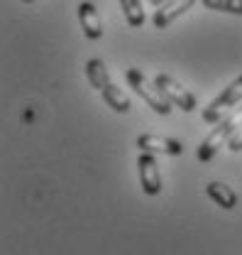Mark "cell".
<instances>
[{"instance_id":"9a60e30c","label":"cell","mask_w":242,"mask_h":255,"mask_svg":"<svg viewBox=\"0 0 242 255\" xmlns=\"http://www.w3.org/2000/svg\"><path fill=\"white\" fill-rule=\"evenodd\" d=\"M25 2H32V0H25Z\"/></svg>"},{"instance_id":"ba28073f","label":"cell","mask_w":242,"mask_h":255,"mask_svg":"<svg viewBox=\"0 0 242 255\" xmlns=\"http://www.w3.org/2000/svg\"><path fill=\"white\" fill-rule=\"evenodd\" d=\"M193 2L196 0H166L164 5H159V10L154 12V17H152V22H154V27H159V30H164V27H169L174 20H179L186 10H191L193 7Z\"/></svg>"},{"instance_id":"277c9868","label":"cell","mask_w":242,"mask_h":255,"mask_svg":"<svg viewBox=\"0 0 242 255\" xmlns=\"http://www.w3.org/2000/svg\"><path fill=\"white\" fill-rule=\"evenodd\" d=\"M240 101H242V76H238L233 84H228V86L223 89V94L218 96L208 108H203V116H201L203 123H208V126L220 123L223 116H225L230 108H235Z\"/></svg>"},{"instance_id":"5bb4252c","label":"cell","mask_w":242,"mask_h":255,"mask_svg":"<svg viewBox=\"0 0 242 255\" xmlns=\"http://www.w3.org/2000/svg\"><path fill=\"white\" fill-rule=\"evenodd\" d=\"M152 5H157V7H159V5H164V2H166V0H150Z\"/></svg>"},{"instance_id":"7c38bea8","label":"cell","mask_w":242,"mask_h":255,"mask_svg":"<svg viewBox=\"0 0 242 255\" xmlns=\"http://www.w3.org/2000/svg\"><path fill=\"white\" fill-rule=\"evenodd\" d=\"M203 7L215 10V12H230V15H242V0H201Z\"/></svg>"},{"instance_id":"30bf717a","label":"cell","mask_w":242,"mask_h":255,"mask_svg":"<svg viewBox=\"0 0 242 255\" xmlns=\"http://www.w3.org/2000/svg\"><path fill=\"white\" fill-rule=\"evenodd\" d=\"M206 194L211 196L218 206H223L225 211H230V209L238 206V194L230 189L228 184H223V182H211V184L206 187Z\"/></svg>"},{"instance_id":"3957f363","label":"cell","mask_w":242,"mask_h":255,"mask_svg":"<svg viewBox=\"0 0 242 255\" xmlns=\"http://www.w3.org/2000/svg\"><path fill=\"white\" fill-rule=\"evenodd\" d=\"M125 79H127L130 89H135V94L142 96V98H145V103L150 106L154 113H159V116H169V113H171V101L161 94L157 86L152 89L142 69H135V66H130V69L125 71Z\"/></svg>"},{"instance_id":"5b68a950","label":"cell","mask_w":242,"mask_h":255,"mask_svg":"<svg viewBox=\"0 0 242 255\" xmlns=\"http://www.w3.org/2000/svg\"><path fill=\"white\" fill-rule=\"evenodd\" d=\"M154 86L166 96L176 108H181L183 113H193V111L198 108L196 96L191 94V91H186L181 84H179L176 79H171L169 74H157V76H154Z\"/></svg>"},{"instance_id":"4fadbf2b","label":"cell","mask_w":242,"mask_h":255,"mask_svg":"<svg viewBox=\"0 0 242 255\" xmlns=\"http://www.w3.org/2000/svg\"><path fill=\"white\" fill-rule=\"evenodd\" d=\"M228 147H230L233 152H242V128L230 137V140H228Z\"/></svg>"},{"instance_id":"9c48e42d","label":"cell","mask_w":242,"mask_h":255,"mask_svg":"<svg viewBox=\"0 0 242 255\" xmlns=\"http://www.w3.org/2000/svg\"><path fill=\"white\" fill-rule=\"evenodd\" d=\"M79 22H81V30L88 39H100L103 37V22H100V15L93 7V2H81L79 5Z\"/></svg>"},{"instance_id":"7a4b0ae2","label":"cell","mask_w":242,"mask_h":255,"mask_svg":"<svg viewBox=\"0 0 242 255\" xmlns=\"http://www.w3.org/2000/svg\"><path fill=\"white\" fill-rule=\"evenodd\" d=\"M242 128V108H238L233 116H228L225 121H220L218 128H213L211 132L203 137V142L198 145V159L201 162H211L215 155H218V150L223 147V142H228L238 130Z\"/></svg>"},{"instance_id":"6da1fadb","label":"cell","mask_w":242,"mask_h":255,"mask_svg":"<svg viewBox=\"0 0 242 255\" xmlns=\"http://www.w3.org/2000/svg\"><path fill=\"white\" fill-rule=\"evenodd\" d=\"M86 79H88V84L103 96V101H105L115 113H127V111L132 108L130 98L125 96V91H120V89L115 86V81L110 79L108 66L100 62V59H88V62H86Z\"/></svg>"},{"instance_id":"52a82bcc","label":"cell","mask_w":242,"mask_h":255,"mask_svg":"<svg viewBox=\"0 0 242 255\" xmlns=\"http://www.w3.org/2000/svg\"><path fill=\"white\" fill-rule=\"evenodd\" d=\"M137 147L142 152H164V155H183V145L174 137H161V135H140Z\"/></svg>"},{"instance_id":"8fae6325","label":"cell","mask_w":242,"mask_h":255,"mask_svg":"<svg viewBox=\"0 0 242 255\" xmlns=\"http://www.w3.org/2000/svg\"><path fill=\"white\" fill-rule=\"evenodd\" d=\"M120 7L125 12V20L130 27H142L145 25V10H142V0H120Z\"/></svg>"},{"instance_id":"8992f818","label":"cell","mask_w":242,"mask_h":255,"mask_svg":"<svg viewBox=\"0 0 242 255\" xmlns=\"http://www.w3.org/2000/svg\"><path fill=\"white\" fill-rule=\"evenodd\" d=\"M137 169H140V184H142V191L150 194V196H157L161 191V174H159V164L152 152H142L140 159H137Z\"/></svg>"}]
</instances>
